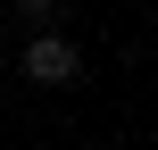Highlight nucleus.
Listing matches in <instances>:
<instances>
[{
	"mask_svg": "<svg viewBox=\"0 0 158 150\" xmlns=\"http://www.w3.org/2000/svg\"><path fill=\"white\" fill-rule=\"evenodd\" d=\"M75 67H83V58H75L67 33H33V50H25V75H33V84H75Z\"/></svg>",
	"mask_w": 158,
	"mask_h": 150,
	"instance_id": "nucleus-1",
	"label": "nucleus"
},
{
	"mask_svg": "<svg viewBox=\"0 0 158 150\" xmlns=\"http://www.w3.org/2000/svg\"><path fill=\"white\" fill-rule=\"evenodd\" d=\"M17 8H25V17H33V25H42V17H50V8H58V0H17Z\"/></svg>",
	"mask_w": 158,
	"mask_h": 150,
	"instance_id": "nucleus-2",
	"label": "nucleus"
}]
</instances>
